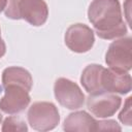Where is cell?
<instances>
[{
  "instance_id": "obj_1",
  "label": "cell",
  "mask_w": 132,
  "mask_h": 132,
  "mask_svg": "<svg viewBox=\"0 0 132 132\" xmlns=\"http://www.w3.org/2000/svg\"><path fill=\"white\" fill-rule=\"evenodd\" d=\"M88 18L97 35L102 39H114L127 33L119 0H93Z\"/></svg>"
},
{
  "instance_id": "obj_2",
  "label": "cell",
  "mask_w": 132,
  "mask_h": 132,
  "mask_svg": "<svg viewBox=\"0 0 132 132\" xmlns=\"http://www.w3.org/2000/svg\"><path fill=\"white\" fill-rule=\"evenodd\" d=\"M5 15L11 20H25L30 25H43L48 16V7L44 0H7Z\"/></svg>"
},
{
  "instance_id": "obj_3",
  "label": "cell",
  "mask_w": 132,
  "mask_h": 132,
  "mask_svg": "<svg viewBox=\"0 0 132 132\" xmlns=\"http://www.w3.org/2000/svg\"><path fill=\"white\" fill-rule=\"evenodd\" d=\"M28 122L34 130H53L60 122L58 108L51 102H35L28 110Z\"/></svg>"
},
{
  "instance_id": "obj_4",
  "label": "cell",
  "mask_w": 132,
  "mask_h": 132,
  "mask_svg": "<svg viewBox=\"0 0 132 132\" xmlns=\"http://www.w3.org/2000/svg\"><path fill=\"white\" fill-rule=\"evenodd\" d=\"M130 37H123L114 40L109 46L105 55V62L110 69L118 72H129L132 68Z\"/></svg>"
},
{
  "instance_id": "obj_5",
  "label": "cell",
  "mask_w": 132,
  "mask_h": 132,
  "mask_svg": "<svg viewBox=\"0 0 132 132\" xmlns=\"http://www.w3.org/2000/svg\"><path fill=\"white\" fill-rule=\"evenodd\" d=\"M54 93L57 101L68 109H78L85 103V95L80 88L70 79L61 77L55 81Z\"/></svg>"
},
{
  "instance_id": "obj_6",
  "label": "cell",
  "mask_w": 132,
  "mask_h": 132,
  "mask_svg": "<svg viewBox=\"0 0 132 132\" xmlns=\"http://www.w3.org/2000/svg\"><path fill=\"white\" fill-rule=\"evenodd\" d=\"M4 96L0 99V109L8 114L20 113L29 105V91L18 85L4 86Z\"/></svg>"
},
{
  "instance_id": "obj_7",
  "label": "cell",
  "mask_w": 132,
  "mask_h": 132,
  "mask_svg": "<svg viewBox=\"0 0 132 132\" xmlns=\"http://www.w3.org/2000/svg\"><path fill=\"white\" fill-rule=\"evenodd\" d=\"M93 30L85 24L71 25L65 33V44L74 53H86L94 44Z\"/></svg>"
},
{
  "instance_id": "obj_8",
  "label": "cell",
  "mask_w": 132,
  "mask_h": 132,
  "mask_svg": "<svg viewBox=\"0 0 132 132\" xmlns=\"http://www.w3.org/2000/svg\"><path fill=\"white\" fill-rule=\"evenodd\" d=\"M122 103L121 97L109 92L90 95L87 100L89 110L97 118H108L113 116Z\"/></svg>"
},
{
  "instance_id": "obj_9",
  "label": "cell",
  "mask_w": 132,
  "mask_h": 132,
  "mask_svg": "<svg viewBox=\"0 0 132 132\" xmlns=\"http://www.w3.org/2000/svg\"><path fill=\"white\" fill-rule=\"evenodd\" d=\"M102 87L104 92L128 94L132 89L131 75L128 72H118L104 68L102 74Z\"/></svg>"
},
{
  "instance_id": "obj_10",
  "label": "cell",
  "mask_w": 132,
  "mask_h": 132,
  "mask_svg": "<svg viewBox=\"0 0 132 132\" xmlns=\"http://www.w3.org/2000/svg\"><path fill=\"white\" fill-rule=\"evenodd\" d=\"M104 67L98 64L88 65L81 73L80 82L84 89L90 94H99L104 92L102 87V74Z\"/></svg>"
},
{
  "instance_id": "obj_11",
  "label": "cell",
  "mask_w": 132,
  "mask_h": 132,
  "mask_svg": "<svg viewBox=\"0 0 132 132\" xmlns=\"http://www.w3.org/2000/svg\"><path fill=\"white\" fill-rule=\"evenodd\" d=\"M97 121L86 111H75L70 113L64 121L65 131H96Z\"/></svg>"
},
{
  "instance_id": "obj_12",
  "label": "cell",
  "mask_w": 132,
  "mask_h": 132,
  "mask_svg": "<svg viewBox=\"0 0 132 132\" xmlns=\"http://www.w3.org/2000/svg\"><path fill=\"white\" fill-rule=\"evenodd\" d=\"M2 85L7 86V85H18L29 92L32 89L33 86V79L28 70L22 67L18 66H11L7 67L3 70L2 72Z\"/></svg>"
},
{
  "instance_id": "obj_13",
  "label": "cell",
  "mask_w": 132,
  "mask_h": 132,
  "mask_svg": "<svg viewBox=\"0 0 132 132\" xmlns=\"http://www.w3.org/2000/svg\"><path fill=\"white\" fill-rule=\"evenodd\" d=\"M1 130L3 132H8V131L26 132L28 130V127L25 124V122L22 121L21 119L15 118V117H8L4 120Z\"/></svg>"
},
{
  "instance_id": "obj_14",
  "label": "cell",
  "mask_w": 132,
  "mask_h": 132,
  "mask_svg": "<svg viewBox=\"0 0 132 132\" xmlns=\"http://www.w3.org/2000/svg\"><path fill=\"white\" fill-rule=\"evenodd\" d=\"M131 97H128L124 103V107L121 110L120 114H119V120L127 125V126H131L132 124V116H131Z\"/></svg>"
},
{
  "instance_id": "obj_15",
  "label": "cell",
  "mask_w": 132,
  "mask_h": 132,
  "mask_svg": "<svg viewBox=\"0 0 132 132\" xmlns=\"http://www.w3.org/2000/svg\"><path fill=\"white\" fill-rule=\"evenodd\" d=\"M106 131V130H112V131H121V126L113 120H105V121H99L96 123V131Z\"/></svg>"
},
{
  "instance_id": "obj_16",
  "label": "cell",
  "mask_w": 132,
  "mask_h": 132,
  "mask_svg": "<svg viewBox=\"0 0 132 132\" xmlns=\"http://www.w3.org/2000/svg\"><path fill=\"white\" fill-rule=\"evenodd\" d=\"M5 52H6V45L1 37V30H0V58H2L5 55Z\"/></svg>"
},
{
  "instance_id": "obj_17",
  "label": "cell",
  "mask_w": 132,
  "mask_h": 132,
  "mask_svg": "<svg viewBox=\"0 0 132 132\" xmlns=\"http://www.w3.org/2000/svg\"><path fill=\"white\" fill-rule=\"evenodd\" d=\"M6 5H7V0H0V12L6 8Z\"/></svg>"
},
{
  "instance_id": "obj_18",
  "label": "cell",
  "mask_w": 132,
  "mask_h": 132,
  "mask_svg": "<svg viewBox=\"0 0 132 132\" xmlns=\"http://www.w3.org/2000/svg\"><path fill=\"white\" fill-rule=\"evenodd\" d=\"M1 121H2V114L0 113V124H1Z\"/></svg>"
}]
</instances>
